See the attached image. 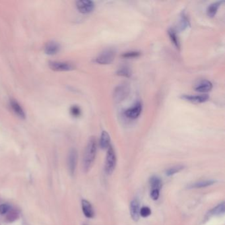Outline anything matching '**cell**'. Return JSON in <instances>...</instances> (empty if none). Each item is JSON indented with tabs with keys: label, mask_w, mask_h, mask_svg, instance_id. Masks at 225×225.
I'll return each instance as SVG.
<instances>
[{
	"label": "cell",
	"mask_w": 225,
	"mask_h": 225,
	"mask_svg": "<svg viewBox=\"0 0 225 225\" xmlns=\"http://www.w3.org/2000/svg\"><path fill=\"white\" fill-rule=\"evenodd\" d=\"M97 140L94 137H91L88 141L85 150L83 157L84 171L87 172L91 168L97 155Z\"/></svg>",
	"instance_id": "cell-1"
},
{
	"label": "cell",
	"mask_w": 225,
	"mask_h": 225,
	"mask_svg": "<svg viewBox=\"0 0 225 225\" xmlns=\"http://www.w3.org/2000/svg\"><path fill=\"white\" fill-rule=\"evenodd\" d=\"M116 164V156L115 151L111 145L108 148L106 153V163H105V172L108 175L112 174Z\"/></svg>",
	"instance_id": "cell-2"
},
{
	"label": "cell",
	"mask_w": 225,
	"mask_h": 225,
	"mask_svg": "<svg viewBox=\"0 0 225 225\" xmlns=\"http://www.w3.org/2000/svg\"><path fill=\"white\" fill-rule=\"evenodd\" d=\"M116 52L112 49H107L102 52L95 58V62L100 65H108L113 62L115 59Z\"/></svg>",
	"instance_id": "cell-3"
},
{
	"label": "cell",
	"mask_w": 225,
	"mask_h": 225,
	"mask_svg": "<svg viewBox=\"0 0 225 225\" xmlns=\"http://www.w3.org/2000/svg\"><path fill=\"white\" fill-rule=\"evenodd\" d=\"M129 87L127 84H120L114 90V99L117 102L124 101L129 93Z\"/></svg>",
	"instance_id": "cell-4"
},
{
	"label": "cell",
	"mask_w": 225,
	"mask_h": 225,
	"mask_svg": "<svg viewBox=\"0 0 225 225\" xmlns=\"http://www.w3.org/2000/svg\"><path fill=\"white\" fill-rule=\"evenodd\" d=\"M50 68L56 72H69L75 69V65L69 62L52 61L49 62Z\"/></svg>",
	"instance_id": "cell-5"
},
{
	"label": "cell",
	"mask_w": 225,
	"mask_h": 225,
	"mask_svg": "<svg viewBox=\"0 0 225 225\" xmlns=\"http://www.w3.org/2000/svg\"><path fill=\"white\" fill-rule=\"evenodd\" d=\"M78 159V153L76 149H71L68 156V167L69 173L72 176L76 171Z\"/></svg>",
	"instance_id": "cell-6"
},
{
	"label": "cell",
	"mask_w": 225,
	"mask_h": 225,
	"mask_svg": "<svg viewBox=\"0 0 225 225\" xmlns=\"http://www.w3.org/2000/svg\"><path fill=\"white\" fill-rule=\"evenodd\" d=\"M143 109V106L141 102H137L132 107L129 108L125 111V116L129 119H136L139 116Z\"/></svg>",
	"instance_id": "cell-7"
},
{
	"label": "cell",
	"mask_w": 225,
	"mask_h": 225,
	"mask_svg": "<svg viewBox=\"0 0 225 225\" xmlns=\"http://www.w3.org/2000/svg\"><path fill=\"white\" fill-rule=\"evenodd\" d=\"M76 6L80 13L87 14L94 10V3L90 0H79L77 2Z\"/></svg>",
	"instance_id": "cell-8"
},
{
	"label": "cell",
	"mask_w": 225,
	"mask_h": 225,
	"mask_svg": "<svg viewBox=\"0 0 225 225\" xmlns=\"http://www.w3.org/2000/svg\"><path fill=\"white\" fill-rule=\"evenodd\" d=\"M181 98L185 101H188L192 103L200 104L203 103L209 99V96L207 94H199V95H191V94H184L181 96Z\"/></svg>",
	"instance_id": "cell-9"
},
{
	"label": "cell",
	"mask_w": 225,
	"mask_h": 225,
	"mask_svg": "<svg viewBox=\"0 0 225 225\" xmlns=\"http://www.w3.org/2000/svg\"><path fill=\"white\" fill-rule=\"evenodd\" d=\"M140 207H139V202L137 199H133L130 203L129 206V211L130 215L132 219L134 221L139 220L140 217Z\"/></svg>",
	"instance_id": "cell-10"
},
{
	"label": "cell",
	"mask_w": 225,
	"mask_h": 225,
	"mask_svg": "<svg viewBox=\"0 0 225 225\" xmlns=\"http://www.w3.org/2000/svg\"><path fill=\"white\" fill-rule=\"evenodd\" d=\"M212 88L213 84L211 81L208 80H203L199 81L198 83L195 85L194 89L197 92L205 93L211 90Z\"/></svg>",
	"instance_id": "cell-11"
},
{
	"label": "cell",
	"mask_w": 225,
	"mask_h": 225,
	"mask_svg": "<svg viewBox=\"0 0 225 225\" xmlns=\"http://www.w3.org/2000/svg\"><path fill=\"white\" fill-rule=\"evenodd\" d=\"M81 205H82V210L83 212L84 215L86 217H87L89 219H92L94 217V213L93 208L92 207L91 204H90L88 201L85 199H83L81 201Z\"/></svg>",
	"instance_id": "cell-12"
},
{
	"label": "cell",
	"mask_w": 225,
	"mask_h": 225,
	"mask_svg": "<svg viewBox=\"0 0 225 225\" xmlns=\"http://www.w3.org/2000/svg\"><path fill=\"white\" fill-rule=\"evenodd\" d=\"M60 46L56 42H49L47 43L44 47V52L48 55H54L57 54L60 50Z\"/></svg>",
	"instance_id": "cell-13"
},
{
	"label": "cell",
	"mask_w": 225,
	"mask_h": 225,
	"mask_svg": "<svg viewBox=\"0 0 225 225\" xmlns=\"http://www.w3.org/2000/svg\"><path fill=\"white\" fill-rule=\"evenodd\" d=\"M179 29L180 30H184L190 26L189 17L185 11H182L180 14L179 21Z\"/></svg>",
	"instance_id": "cell-14"
},
{
	"label": "cell",
	"mask_w": 225,
	"mask_h": 225,
	"mask_svg": "<svg viewBox=\"0 0 225 225\" xmlns=\"http://www.w3.org/2000/svg\"><path fill=\"white\" fill-rule=\"evenodd\" d=\"M11 107L12 108L13 112L17 114V115L20 117L22 119L25 118V113L23 110L21 105L19 104V102L15 100H11L10 102Z\"/></svg>",
	"instance_id": "cell-15"
},
{
	"label": "cell",
	"mask_w": 225,
	"mask_h": 225,
	"mask_svg": "<svg viewBox=\"0 0 225 225\" xmlns=\"http://www.w3.org/2000/svg\"><path fill=\"white\" fill-rule=\"evenodd\" d=\"M99 145L102 149H108L110 146V137L107 132L103 131L102 132L100 138Z\"/></svg>",
	"instance_id": "cell-16"
},
{
	"label": "cell",
	"mask_w": 225,
	"mask_h": 225,
	"mask_svg": "<svg viewBox=\"0 0 225 225\" xmlns=\"http://www.w3.org/2000/svg\"><path fill=\"white\" fill-rule=\"evenodd\" d=\"M223 3H224V1H220V2H216L215 3H213L208 7L207 9V14L209 17H213L216 15V13L218 11V9L220 7Z\"/></svg>",
	"instance_id": "cell-17"
},
{
	"label": "cell",
	"mask_w": 225,
	"mask_h": 225,
	"mask_svg": "<svg viewBox=\"0 0 225 225\" xmlns=\"http://www.w3.org/2000/svg\"><path fill=\"white\" fill-rule=\"evenodd\" d=\"M168 34L170 38V40H171L172 43L174 44L177 49H180V43L176 31L173 29H170L168 30Z\"/></svg>",
	"instance_id": "cell-18"
},
{
	"label": "cell",
	"mask_w": 225,
	"mask_h": 225,
	"mask_svg": "<svg viewBox=\"0 0 225 225\" xmlns=\"http://www.w3.org/2000/svg\"><path fill=\"white\" fill-rule=\"evenodd\" d=\"M215 183V180H203V181H197L193 184H192L191 185H189V188H206L211 186V185H213Z\"/></svg>",
	"instance_id": "cell-19"
},
{
	"label": "cell",
	"mask_w": 225,
	"mask_h": 225,
	"mask_svg": "<svg viewBox=\"0 0 225 225\" xmlns=\"http://www.w3.org/2000/svg\"><path fill=\"white\" fill-rule=\"evenodd\" d=\"M225 211V205L224 203L223 202L220 204L217 205L215 208L212 209L211 210L209 211V216H220L224 215Z\"/></svg>",
	"instance_id": "cell-20"
},
{
	"label": "cell",
	"mask_w": 225,
	"mask_h": 225,
	"mask_svg": "<svg viewBox=\"0 0 225 225\" xmlns=\"http://www.w3.org/2000/svg\"><path fill=\"white\" fill-rule=\"evenodd\" d=\"M149 183H150V185H151L152 189H159L160 190V188H162V181L160 178H159L158 176H152L151 178H150Z\"/></svg>",
	"instance_id": "cell-21"
},
{
	"label": "cell",
	"mask_w": 225,
	"mask_h": 225,
	"mask_svg": "<svg viewBox=\"0 0 225 225\" xmlns=\"http://www.w3.org/2000/svg\"><path fill=\"white\" fill-rule=\"evenodd\" d=\"M132 69L128 66H123L121 68L118 69L117 71L118 76L125 77H129L132 76Z\"/></svg>",
	"instance_id": "cell-22"
},
{
	"label": "cell",
	"mask_w": 225,
	"mask_h": 225,
	"mask_svg": "<svg viewBox=\"0 0 225 225\" xmlns=\"http://www.w3.org/2000/svg\"><path fill=\"white\" fill-rule=\"evenodd\" d=\"M184 168V166L183 165H177V166H174V167H172L171 168H168L167 172H166V174H167L168 176H171L174 175L175 174L178 173L180 171H182Z\"/></svg>",
	"instance_id": "cell-23"
},
{
	"label": "cell",
	"mask_w": 225,
	"mask_h": 225,
	"mask_svg": "<svg viewBox=\"0 0 225 225\" xmlns=\"http://www.w3.org/2000/svg\"><path fill=\"white\" fill-rule=\"evenodd\" d=\"M7 215H6V220L7 221H8V222H13V221L16 220L18 217H19V214L18 213L15 211V210H11V211H9L8 212H7Z\"/></svg>",
	"instance_id": "cell-24"
},
{
	"label": "cell",
	"mask_w": 225,
	"mask_h": 225,
	"mask_svg": "<svg viewBox=\"0 0 225 225\" xmlns=\"http://www.w3.org/2000/svg\"><path fill=\"white\" fill-rule=\"evenodd\" d=\"M141 55V52L137 51H129V52H124L121 55V57L124 58H135L139 57Z\"/></svg>",
	"instance_id": "cell-25"
},
{
	"label": "cell",
	"mask_w": 225,
	"mask_h": 225,
	"mask_svg": "<svg viewBox=\"0 0 225 225\" xmlns=\"http://www.w3.org/2000/svg\"><path fill=\"white\" fill-rule=\"evenodd\" d=\"M151 214V209L148 207H143L140 209V216H141L143 218H146Z\"/></svg>",
	"instance_id": "cell-26"
},
{
	"label": "cell",
	"mask_w": 225,
	"mask_h": 225,
	"mask_svg": "<svg viewBox=\"0 0 225 225\" xmlns=\"http://www.w3.org/2000/svg\"><path fill=\"white\" fill-rule=\"evenodd\" d=\"M70 112L72 115L74 117H79L81 116V110L80 108L77 106H73L72 108H70Z\"/></svg>",
	"instance_id": "cell-27"
},
{
	"label": "cell",
	"mask_w": 225,
	"mask_h": 225,
	"mask_svg": "<svg viewBox=\"0 0 225 225\" xmlns=\"http://www.w3.org/2000/svg\"><path fill=\"white\" fill-rule=\"evenodd\" d=\"M160 195V190L159 189H153L151 192V197L153 200H157L159 199Z\"/></svg>",
	"instance_id": "cell-28"
},
{
	"label": "cell",
	"mask_w": 225,
	"mask_h": 225,
	"mask_svg": "<svg viewBox=\"0 0 225 225\" xmlns=\"http://www.w3.org/2000/svg\"><path fill=\"white\" fill-rule=\"evenodd\" d=\"M9 211V207L7 204H2L0 205V214L4 215Z\"/></svg>",
	"instance_id": "cell-29"
}]
</instances>
